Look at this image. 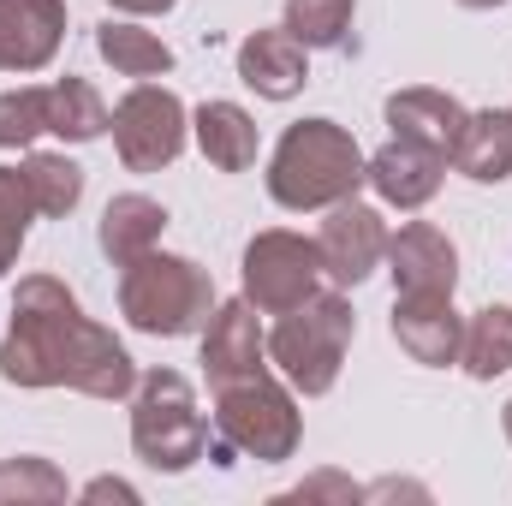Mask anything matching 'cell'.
<instances>
[{
  "label": "cell",
  "instance_id": "22",
  "mask_svg": "<svg viewBox=\"0 0 512 506\" xmlns=\"http://www.w3.org/2000/svg\"><path fill=\"white\" fill-rule=\"evenodd\" d=\"M459 364L471 381H495L512 370V304H483L471 322H465V346H459Z\"/></svg>",
  "mask_w": 512,
  "mask_h": 506
},
{
  "label": "cell",
  "instance_id": "15",
  "mask_svg": "<svg viewBox=\"0 0 512 506\" xmlns=\"http://www.w3.org/2000/svg\"><path fill=\"white\" fill-rule=\"evenodd\" d=\"M310 48L280 24V30H251L239 42V78L245 90H256L262 102H292L304 84H310Z\"/></svg>",
  "mask_w": 512,
  "mask_h": 506
},
{
  "label": "cell",
  "instance_id": "33",
  "mask_svg": "<svg viewBox=\"0 0 512 506\" xmlns=\"http://www.w3.org/2000/svg\"><path fill=\"white\" fill-rule=\"evenodd\" d=\"M501 429H507V441H512V399H507V411H501Z\"/></svg>",
  "mask_w": 512,
  "mask_h": 506
},
{
  "label": "cell",
  "instance_id": "30",
  "mask_svg": "<svg viewBox=\"0 0 512 506\" xmlns=\"http://www.w3.org/2000/svg\"><path fill=\"white\" fill-rule=\"evenodd\" d=\"M393 495L429 501V489H423V483H399V477H387V483H370V489H364V501H393Z\"/></svg>",
  "mask_w": 512,
  "mask_h": 506
},
{
  "label": "cell",
  "instance_id": "29",
  "mask_svg": "<svg viewBox=\"0 0 512 506\" xmlns=\"http://www.w3.org/2000/svg\"><path fill=\"white\" fill-rule=\"evenodd\" d=\"M78 501H126V506H137L143 495H137L131 483H120V477H96V483L78 489Z\"/></svg>",
  "mask_w": 512,
  "mask_h": 506
},
{
  "label": "cell",
  "instance_id": "16",
  "mask_svg": "<svg viewBox=\"0 0 512 506\" xmlns=\"http://www.w3.org/2000/svg\"><path fill=\"white\" fill-rule=\"evenodd\" d=\"M387 131L399 143H417V149H435V155H453L459 143V126H465V108L459 96L447 90H429V84H411V90H393L382 102Z\"/></svg>",
  "mask_w": 512,
  "mask_h": 506
},
{
  "label": "cell",
  "instance_id": "32",
  "mask_svg": "<svg viewBox=\"0 0 512 506\" xmlns=\"http://www.w3.org/2000/svg\"><path fill=\"white\" fill-rule=\"evenodd\" d=\"M465 12H495V6H507V0H459Z\"/></svg>",
  "mask_w": 512,
  "mask_h": 506
},
{
  "label": "cell",
  "instance_id": "28",
  "mask_svg": "<svg viewBox=\"0 0 512 506\" xmlns=\"http://www.w3.org/2000/svg\"><path fill=\"white\" fill-rule=\"evenodd\" d=\"M280 506H292V501H340V506H352V501H364V489L352 483V477H340V471H316L310 483H298V489H286V495H274Z\"/></svg>",
  "mask_w": 512,
  "mask_h": 506
},
{
  "label": "cell",
  "instance_id": "12",
  "mask_svg": "<svg viewBox=\"0 0 512 506\" xmlns=\"http://www.w3.org/2000/svg\"><path fill=\"white\" fill-rule=\"evenodd\" d=\"M66 42V0H0V72H42Z\"/></svg>",
  "mask_w": 512,
  "mask_h": 506
},
{
  "label": "cell",
  "instance_id": "6",
  "mask_svg": "<svg viewBox=\"0 0 512 506\" xmlns=\"http://www.w3.org/2000/svg\"><path fill=\"white\" fill-rule=\"evenodd\" d=\"M215 429L233 453H245L256 465H286L304 441V417L286 381H274L268 370L215 387Z\"/></svg>",
  "mask_w": 512,
  "mask_h": 506
},
{
  "label": "cell",
  "instance_id": "2",
  "mask_svg": "<svg viewBox=\"0 0 512 506\" xmlns=\"http://www.w3.org/2000/svg\"><path fill=\"white\" fill-rule=\"evenodd\" d=\"M358 185H364V149L340 120H298L280 131L268 155V197L280 209L316 215L358 197Z\"/></svg>",
  "mask_w": 512,
  "mask_h": 506
},
{
  "label": "cell",
  "instance_id": "25",
  "mask_svg": "<svg viewBox=\"0 0 512 506\" xmlns=\"http://www.w3.org/2000/svg\"><path fill=\"white\" fill-rule=\"evenodd\" d=\"M66 495H72L66 477L48 459H36V453H18V459L0 465V506H54Z\"/></svg>",
  "mask_w": 512,
  "mask_h": 506
},
{
  "label": "cell",
  "instance_id": "31",
  "mask_svg": "<svg viewBox=\"0 0 512 506\" xmlns=\"http://www.w3.org/2000/svg\"><path fill=\"white\" fill-rule=\"evenodd\" d=\"M120 18H161V12H173L179 0H108Z\"/></svg>",
  "mask_w": 512,
  "mask_h": 506
},
{
  "label": "cell",
  "instance_id": "18",
  "mask_svg": "<svg viewBox=\"0 0 512 506\" xmlns=\"http://www.w3.org/2000/svg\"><path fill=\"white\" fill-rule=\"evenodd\" d=\"M161 233H167V209H161L155 197H143V191H120V197H108V209H102L96 245H102V256H108L114 268H126V262H137L143 251H155Z\"/></svg>",
  "mask_w": 512,
  "mask_h": 506
},
{
  "label": "cell",
  "instance_id": "21",
  "mask_svg": "<svg viewBox=\"0 0 512 506\" xmlns=\"http://www.w3.org/2000/svg\"><path fill=\"white\" fill-rule=\"evenodd\" d=\"M108 120H114V108L102 102V90L90 78L66 72L48 84V131L60 143H96V137H108Z\"/></svg>",
  "mask_w": 512,
  "mask_h": 506
},
{
  "label": "cell",
  "instance_id": "4",
  "mask_svg": "<svg viewBox=\"0 0 512 506\" xmlns=\"http://www.w3.org/2000/svg\"><path fill=\"white\" fill-rule=\"evenodd\" d=\"M352 334H358V316H352L346 292L328 286V292L304 298L298 310H286V316L274 322L268 358H274V370H280V381H286L292 393L322 399V393H334V381L346 370Z\"/></svg>",
  "mask_w": 512,
  "mask_h": 506
},
{
  "label": "cell",
  "instance_id": "7",
  "mask_svg": "<svg viewBox=\"0 0 512 506\" xmlns=\"http://www.w3.org/2000/svg\"><path fill=\"white\" fill-rule=\"evenodd\" d=\"M239 280H245V298L256 304V316H286L304 298H316L328 274H322L316 239L286 233V227H268V233H256L251 245H245Z\"/></svg>",
  "mask_w": 512,
  "mask_h": 506
},
{
  "label": "cell",
  "instance_id": "10",
  "mask_svg": "<svg viewBox=\"0 0 512 506\" xmlns=\"http://www.w3.org/2000/svg\"><path fill=\"white\" fill-rule=\"evenodd\" d=\"M393 340L411 364L447 370V364H459L465 316L453 310L447 292H393Z\"/></svg>",
  "mask_w": 512,
  "mask_h": 506
},
{
  "label": "cell",
  "instance_id": "17",
  "mask_svg": "<svg viewBox=\"0 0 512 506\" xmlns=\"http://www.w3.org/2000/svg\"><path fill=\"white\" fill-rule=\"evenodd\" d=\"M447 161L471 185H501V179H512V108H477V114H465L459 143H453Z\"/></svg>",
  "mask_w": 512,
  "mask_h": 506
},
{
  "label": "cell",
  "instance_id": "20",
  "mask_svg": "<svg viewBox=\"0 0 512 506\" xmlns=\"http://www.w3.org/2000/svg\"><path fill=\"white\" fill-rule=\"evenodd\" d=\"M96 54H102L120 78H137V84L173 72V48H167L155 30L131 24V18H108V24H96Z\"/></svg>",
  "mask_w": 512,
  "mask_h": 506
},
{
  "label": "cell",
  "instance_id": "26",
  "mask_svg": "<svg viewBox=\"0 0 512 506\" xmlns=\"http://www.w3.org/2000/svg\"><path fill=\"white\" fill-rule=\"evenodd\" d=\"M30 221H36V197H30L24 167H0V274L18 262L24 239H30Z\"/></svg>",
  "mask_w": 512,
  "mask_h": 506
},
{
  "label": "cell",
  "instance_id": "1",
  "mask_svg": "<svg viewBox=\"0 0 512 506\" xmlns=\"http://www.w3.org/2000/svg\"><path fill=\"white\" fill-rule=\"evenodd\" d=\"M6 387H72L90 399H131L137 364L114 328L90 322L78 292L54 274H24L12 292V328L0 340Z\"/></svg>",
  "mask_w": 512,
  "mask_h": 506
},
{
  "label": "cell",
  "instance_id": "8",
  "mask_svg": "<svg viewBox=\"0 0 512 506\" xmlns=\"http://www.w3.org/2000/svg\"><path fill=\"white\" fill-rule=\"evenodd\" d=\"M108 131H114V149H120L126 173H161V167L179 161V149L191 137V114H185V102L167 84L143 78V84H131L120 96Z\"/></svg>",
  "mask_w": 512,
  "mask_h": 506
},
{
  "label": "cell",
  "instance_id": "24",
  "mask_svg": "<svg viewBox=\"0 0 512 506\" xmlns=\"http://www.w3.org/2000/svg\"><path fill=\"white\" fill-rule=\"evenodd\" d=\"M358 0H286V30L304 48H346Z\"/></svg>",
  "mask_w": 512,
  "mask_h": 506
},
{
  "label": "cell",
  "instance_id": "19",
  "mask_svg": "<svg viewBox=\"0 0 512 506\" xmlns=\"http://www.w3.org/2000/svg\"><path fill=\"white\" fill-rule=\"evenodd\" d=\"M191 137H197V149L209 155V167H221V173L256 167V149H262L256 120L239 102H203V108L191 114Z\"/></svg>",
  "mask_w": 512,
  "mask_h": 506
},
{
  "label": "cell",
  "instance_id": "5",
  "mask_svg": "<svg viewBox=\"0 0 512 506\" xmlns=\"http://www.w3.org/2000/svg\"><path fill=\"white\" fill-rule=\"evenodd\" d=\"M131 453L149 471H191L209 453V417L197 405V387L179 370H149L131 387Z\"/></svg>",
  "mask_w": 512,
  "mask_h": 506
},
{
  "label": "cell",
  "instance_id": "3",
  "mask_svg": "<svg viewBox=\"0 0 512 506\" xmlns=\"http://www.w3.org/2000/svg\"><path fill=\"white\" fill-rule=\"evenodd\" d=\"M215 280L203 262L173 251H143L137 262L120 268V316L149 340H185L203 334V322L215 316Z\"/></svg>",
  "mask_w": 512,
  "mask_h": 506
},
{
  "label": "cell",
  "instance_id": "11",
  "mask_svg": "<svg viewBox=\"0 0 512 506\" xmlns=\"http://www.w3.org/2000/svg\"><path fill=\"white\" fill-rule=\"evenodd\" d=\"M441 179H447V155L417 149V143H399V137H387L376 155H364V185L382 197L387 209H399V215L435 203Z\"/></svg>",
  "mask_w": 512,
  "mask_h": 506
},
{
  "label": "cell",
  "instance_id": "14",
  "mask_svg": "<svg viewBox=\"0 0 512 506\" xmlns=\"http://www.w3.org/2000/svg\"><path fill=\"white\" fill-rule=\"evenodd\" d=\"M262 358H268V340H262V322H256L251 298L215 304V316L203 322V376H209V387L256 376Z\"/></svg>",
  "mask_w": 512,
  "mask_h": 506
},
{
  "label": "cell",
  "instance_id": "13",
  "mask_svg": "<svg viewBox=\"0 0 512 506\" xmlns=\"http://www.w3.org/2000/svg\"><path fill=\"white\" fill-rule=\"evenodd\" d=\"M387 274H393V292H447L459 286V251L441 227L429 221H405L399 233H387Z\"/></svg>",
  "mask_w": 512,
  "mask_h": 506
},
{
  "label": "cell",
  "instance_id": "27",
  "mask_svg": "<svg viewBox=\"0 0 512 506\" xmlns=\"http://www.w3.org/2000/svg\"><path fill=\"white\" fill-rule=\"evenodd\" d=\"M48 131V84H18L0 96V149H30Z\"/></svg>",
  "mask_w": 512,
  "mask_h": 506
},
{
  "label": "cell",
  "instance_id": "23",
  "mask_svg": "<svg viewBox=\"0 0 512 506\" xmlns=\"http://www.w3.org/2000/svg\"><path fill=\"white\" fill-rule=\"evenodd\" d=\"M24 179H30V197H36V215H72L84 203V167L72 155H54V149H36L24 155Z\"/></svg>",
  "mask_w": 512,
  "mask_h": 506
},
{
  "label": "cell",
  "instance_id": "9",
  "mask_svg": "<svg viewBox=\"0 0 512 506\" xmlns=\"http://www.w3.org/2000/svg\"><path fill=\"white\" fill-rule=\"evenodd\" d=\"M316 251H322V274H328V286H340V292L364 286V280L382 268V256H387L382 209H370V203H358V197L334 203L328 221H322V233H316Z\"/></svg>",
  "mask_w": 512,
  "mask_h": 506
}]
</instances>
